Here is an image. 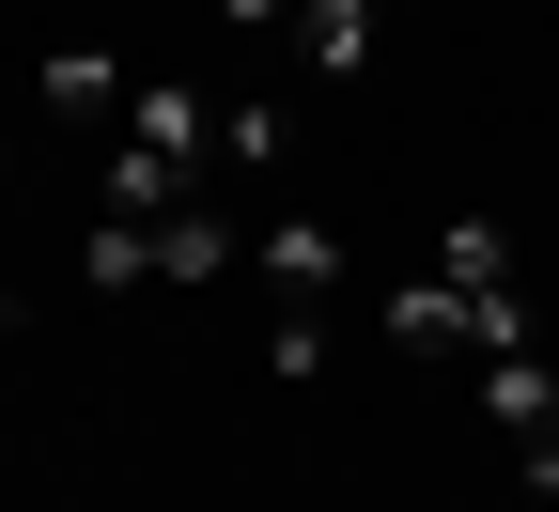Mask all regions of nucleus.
Returning a JSON list of instances; mask_svg holds the SVG:
<instances>
[{
  "instance_id": "f257e3e1",
  "label": "nucleus",
  "mask_w": 559,
  "mask_h": 512,
  "mask_svg": "<svg viewBox=\"0 0 559 512\" xmlns=\"http://www.w3.org/2000/svg\"><path fill=\"white\" fill-rule=\"evenodd\" d=\"M481 419L513 434V481H528V497H559V373H544V342L481 357Z\"/></svg>"
},
{
  "instance_id": "f03ea898",
  "label": "nucleus",
  "mask_w": 559,
  "mask_h": 512,
  "mask_svg": "<svg viewBox=\"0 0 559 512\" xmlns=\"http://www.w3.org/2000/svg\"><path fill=\"white\" fill-rule=\"evenodd\" d=\"M249 264H264V296H280V311H326V296H342V234H326V217H264Z\"/></svg>"
},
{
  "instance_id": "7ed1b4c3",
  "label": "nucleus",
  "mask_w": 559,
  "mask_h": 512,
  "mask_svg": "<svg viewBox=\"0 0 559 512\" xmlns=\"http://www.w3.org/2000/svg\"><path fill=\"white\" fill-rule=\"evenodd\" d=\"M249 264V234L218 202H187V217H156V296H218V279Z\"/></svg>"
},
{
  "instance_id": "20e7f679",
  "label": "nucleus",
  "mask_w": 559,
  "mask_h": 512,
  "mask_svg": "<svg viewBox=\"0 0 559 512\" xmlns=\"http://www.w3.org/2000/svg\"><path fill=\"white\" fill-rule=\"evenodd\" d=\"M124 140H140V156H187V171H202V156H218V109H202L187 79H140V94H124Z\"/></svg>"
},
{
  "instance_id": "39448f33",
  "label": "nucleus",
  "mask_w": 559,
  "mask_h": 512,
  "mask_svg": "<svg viewBox=\"0 0 559 512\" xmlns=\"http://www.w3.org/2000/svg\"><path fill=\"white\" fill-rule=\"evenodd\" d=\"M32 94H47L62 124H124V94H140V79H124L109 47H47V62H32Z\"/></svg>"
},
{
  "instance_id": "423d86ee",
  "label": "nucleus",
  "mask_w": 559,
  "mask_h": 512,
  "mask_svg": "<svg viewBox=\"0 0 559 512\" xmlns=\"http://www.w3.org/2000/svg\"><path fill=\"white\" fill-rule=\"evenodd\" d=\"M187 187H202V171H187V156H140V140L94 156V202H109V217H187Z\"/></svg>"
},
{
  "instance_id": "0eeeda50",
  "label": "nucleus",
  "mask_w": 559,
  "mask_h": 512,
  "mask_svg": "<svg viewBox=\"0 0 559 512\" xmlns=\"http://www.w3.org/2000/svg\"><path fill=\"white\" fill-rule=\"evenodd\" d=\"M296 47L326 62V79H373V47H389V0H296Z\"/></svg>"
},
{
  "instance_id": "6e6552de",
  "label": "nucleus",
  "mask_w": 559,
  "mask_h": 512,
  "mask_svg": "<svg viewBox=\"0 0 559 512\" xmlns=\"http://www.w3.org/2000/svg\"><path fill=\"white\" fill-rule=\"evenodd\" d=\"M389 342H404V357H451V342L481 357V296H451V279H404V296H389Z\"/></svg>"
},
{
  "instance_id": "1a4fd4ad",
  "label": "nucleus",
  "mask_w": 559,
  "mask_h": 512,
  "mask_svg": "<svg viewBox=\"0 0 559 512\" xmlns=\"http://www.w3.org/2000/svg\"><path fill=\"white\" fill-rule=\"evenodd\" d=\"M79 279H94V296H156V217H109V202H94V234H79Z\"/></svg>"
},
{
  "instance_id": "9d476101",
  "label": "nucleus",
  "mask_w": 559,
  "mask_h": 512,
  "mask_svg": "<svg viewBox=\"0 0 559 512\" xmlns=\"http://www.w3.org/2000/svg\"><path fill=\"white\" fill-rule=\"evenodd\" d=\"M264 373L311 389V373H326V311H280V326H264Z\"/></svg>"
},
{
  "instance_id": "9b49d317",
  "label": "nucleus",
  "mask_w": 559,
  "mask_h": 512,
  "mask_svg": "<svg viewBox=\"0 0 559 512\" xmlns=\"http://www.w3.org/2000/svg\"><path fill=\"white\" fill-rule=\"evenodd\" d=\"M280 140H296V124H280L264 94H249V109H218V156H234V171H280Z\"/></svg>"
},
{
  "instance_id": "f8f14e48",
  "label": "nucleus",
  "mask_w": 559,
  "mask_h": 512,
  "mask_svg": "<svg viewBox=\"0 0 559 512\" xmlns=\"http://www.w3.org/2000/svg\"><path fill=\"white\" fill-rule=\"evenodd\" d=\"M0 187H16V140H0Z\"/></svg>"
}]
</instances>
